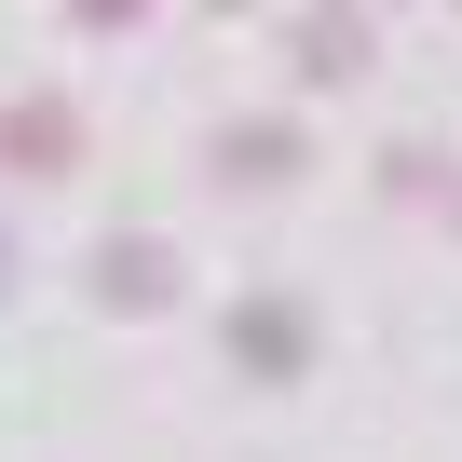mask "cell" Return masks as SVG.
<instances>
[{
  "label": "cell",
  "mask_w": 462,
  "mask_h": 462,
  "mask_svg": "<svg viewBox=\"0 0 462 462\" xmlns=\"http://www.w3.org/2000/svg\"><path fill=\"white\" fill-rule=\"evenodd\" d=\"M231 354H245L259 381H286V367L313 354V327H300V300H245V313H231Z\"/></svg>",
  "instance_id": "cell-5"
},
{
  "label": "cell",
  "mask_w": 462,
  "mask_h": 462,
  "mask_svg": "<svg viewBox=\"0 0 462 462\" xmlns=\"http://www.w3.org/2000/svg\"><path fill=\"white\" fill-rule=\"evenodd\" d=\"M96 300L109 313H163L177 300V245H163V231H109V245H96Z\"/></svg>",
  "instance_id": "cell-1"
},
{
  "label": "cell",
  "mask_w": 462,
  "mask_h": 462,
  "mask_svg": "<svg viewBox=\"0 0 462 462\" xmlns=\"http://www.w3.org/2000/svg\"><path fill=\"white\" fill-rule=\"evenodd\" d=\"M0 286H14V245H0Z\"/></svg>",
  "instance_id": "cell-6"
},
{
  "label": "cell",
  "mask_w": 462,
  "mask_h": 462,
  "mask_svg": "<svg viewBox=\"0 0 462 462\" xmlns=\"http://www.w3.org/2000/svg\"><path fill=\"white\" fill-rule=\"evenodd\" d=\"M217 177H231V190H286V177H300V123H231V136H217Z\"/></svg>",
  "instance_id": "cell-4"
},
{
  "label": "cell",
  "mask_w": 462,
  "mask_h": 462,
  "mask_svg": "<svg viewBox=\"0 0 462 462\" xmlns=\"http://www.w3.org/2000/svg\"><path fill=\"white\" fill-rule=\"evenodd\" d=\"M286 55H300V82L327 96V82H367L381 28H367V14H300V28H286Z\"/></svg>",
  "instance_id": "cell-3"
},
{
  "label": "cell",
  "mask_w": 462,
  "mask_h": 462,
  "mask_svg": "<svg viewBox=\"0 0 462 462\" xmlns=\"http://www.w3.org/2000/svg\"><path fill=\"white\" fill-rule=\"evenodd\" d=\"M69 150H82V109L69 96H14V109H0V163H14V177H69Z\"/></svg>",
  "instance_id": "cell-2"
}]
</instances>
